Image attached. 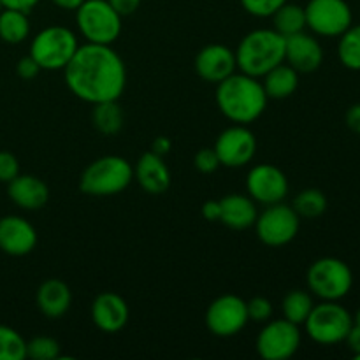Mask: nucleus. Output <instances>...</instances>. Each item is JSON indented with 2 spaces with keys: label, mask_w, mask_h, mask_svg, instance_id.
<instances>
[{
  "label": "nucleus",
  "mask_w": 360,
  "mask_h": 360,
  "mask_svg": "<svg viewBox=\"0 0 360 360\" xmlns=\"http://www.w3.org/2000/svg\"><path fill=\"white\" fill-rule=\"evenodd\" d=\"M63 72L67 88L90 104L118 101L127 84L125 62L108 44H79Z\"/></svg>",
  "instance_id": "obj_1"
},
{
  "label": "nucleus",
  "mask_w": 360,
  "mask_h": 360,
  "mask_svg": "<svg viewBox=\"0 0 360 360\" xmlns=\"http://www.w3.org/2000/svg\"><path fill=\"white\" fill-rule=\"evenodd\" d=\"M217 105L221 115L238 125H250L262 116L267 95L259 77L234 72L217 84Z\"/></svg>",
  "instance_id": "obj_2"
},
{
  "label": "nucleus",
  "mask_w": 360,
  "mask_h": 360,
  "mask_svg": "<svg viewBox=\"0 0 360 360\" xmlns=\"http://www.w3.org/2000/svg\"><path fill=\"white\" fill-rule=\"evenodd\" d=\"M285 62V37L274 28H259L246 34L236 49V63L241 72L262 77Z\"/></svg>",
  "instance_id": "obj_3"
},
{
  "label": "nucleus",
  "mask_w": 360,
  "mask_h": 360,
  "mask_svg": "<svg viewBox=\"0 0 360 360\" xmlns=\"http://www.w3.org/2000/svg\"><path fill=\"white\" fill-rule=\"evenodd\" d=\"M134 179V167L127 158L108 155L91 162L79 178L81 192L94 197L122 193Z\"/></svg>",
  "instance_id": "obj_4"
},
{
  "label": "nucleus",
  "mask_w": 360,
  "mask_h": 360,
  "mask_svg": "<svg viewBox=\"0 0 360 360\" xmlns=\"http://www.w3.org/2000/svg\"><path fill=\"white\" fill-rule=\"evenodd\" d=\"M79 48L76 34L62 25L46 27L32 39L30 56L42 70H62Z\"/></svg>",
  "instance_id": "obj_5"
},
{
  "label": "nucleus",
  "mask_w": 360,
  "mask_h": 360,
  "mask_svg": "<svg viewBox=\"0 0 360 360\" xmlns=\"http://www.w3.org/2000/svg\"><path fill=\"white\" fill-rule=\"evenodd\" d=\"M76 25L91 44L111 46L122 34V16L108 0H84L76 9Z\"/></svg>",
  "instance_id": "obj_6"
},
{
  "label": "nucleus",
  "mask_w": 360,
  "mask_h": 360,
  "mask_svg": "<svg viewBox=\"0 0 360 360\" xmlns=\"http://www.w3.org/2000/svg\"><path fill=\"white\" fill-rule=\"evenodd\" d=\"M308 287L322 301H341L354 287V274L347 262L336 257H322L309 266Z\"/></svg>",
  "instance_id": "obj_7"
},
{
  "label": "nucleus",
  "mask_w": 360,
  "mask_h": 360,
  "mask_svg": "<svg viewBox=\"0 0 360 360\" xmlns=\"http://www.w3.org/2000/svg\"><path fill=\"white\" fill-rule=\"evenodd\" d=\"M306 333L319 345H338L347 340L354 327V316L340 301H322L313 306L304 322Z\"/></svg>",
  "instance_id": "obj_8"
},
{
  "label": "nucleus",
  "mask_w": 360,
  "mask_h": 360,
  "mask_svg": "<svg viewBox=\"0 0 360 360\" xmlns=\"http://www.w3.org/2000/svg\"><path fill=\"white\" fill-rule=\"evenodd\" d=\"M257 238L271 248H280L288 245L299 234L301 227V218L295 213L294 207L285 202L271 204L260 214H257L255 220Z\"/></svg>",
  "instance_id": "obj_9"
},
{
  "label": "nucleus",
  "mask_w": 360,
  "mask_h": 360,
  "mask_svg": "<svg viewBox=\"0 0 360 360\" xmlns=\"http://www.w3.org/2000/svg\"><path fill=\"white\" fill-rule=\"evenodd\" d=\"M304 13L306 27L322 37H340L354 20L347 0H309Z\"/></svg>",
  "instance_id": "obj_10"
},
{
  "label": "nucleus",
  "mask_w": 360,
  "mask_h": 360,
  "mask_svg": "<svg viewBox=\"0 0 360 360\" xmlns=\"http://www.w3.org/2000/svg\"><path fill=\"white\" fill-rule=\"evenodd\" d=\"M255 347L264 360H287L301 347V330L287 319L269 320L257 336Z\"/></svg>",
  "instance_id": "obj_11"
},
{
  "label": "nucleus",
  "mask_w": 360,
  "mask_h": 360,
  "mask_svg": "<svg viewBox=\"0 0 360 360\" xmlns=\"http://www.w3.org/2000/svg\"><path fill=\"white\" fill-rule=\"evenodd\" d=\"M246 301L239 295L227 294L214 299L206 311V326L214 336L232 338L241 333L248 323Z\"/></svg>",
  "instance_id": "obj_12"
},
{
  "label": "nucleus",
  "mask_w": 360,
  "mask_h": 360,
  "mask_svg": "<svg viewBox=\"0 0 360 360\" xmlns=\"http://www.w3.org/2000/svg\"><path fill=\"white\" fill-rule=\"evenodd\" d=\"M213 148L221 165L231 169L245 167L255 157L257 139L248 127L234 123L217 137Z\"/></svg>",
  "instance_id": "obj_13"
},
{
  "label": "nucleus",
  "mask_w": 360,
  "mask_h": 360,
  "mask_svg": "<svg viewBox=\"0 0 360 360\" xmlns=\"http://www.w3.org/2000/svg\"><path fill=\"white\" fill-rule=\"evenodd\" d=\"M246 190L255 202L271 206L283 202L288 195V179L281 169L273 164H259L246 176Z\"/></svg>",
  "instance_id": "obj_14"
},
{
  "label": "nucleus",
  "mask_w": 360,
  "mask_h": 360,
  "mask_svg": "<svg viewBox=\"0 0 360 360\" xmlns=\"http://www.w3.org/2000/svg\"><path fill=\"white\" fill-rule=\"evenodd\" d=\"M37 245L34 225L23 217L7 214L0 218V250L11 257L28 255Z\"/></svg>",
  "instance_id": "obj_15"
},
{
  "label": "nucleus",
  "mask_w": 360,
  "mask_h": 360,
  "mask_svg": "<svg viewBox=\"0 0 360 360\" xmlns=\"http://www.w3.org/2000/svg\"><path fill=\"white\" fill-rule=\"evenodd\" d=\"M236 53L224 44H207L197 53L195 70L200 79L218 84L236 72Z\"/></svg>",
  "instance_id": "obj_16"
},
{
  "label": "nucleus",
  "mask_w": 360,
  "mask_h": 360,
  "mask_svg": "<svg viewBox=\"0 0 360 360\" xmlns=\"http://www.w3.org/2000/svg\"><path fill=\"white\" fill-rule=\"evenodd\" d=\"M323 62V49L316 37L299 32L285 37V63L294 67L297 72H315Z\"/></svg>",
  "instance_id": "obj_17"
},
{
  "label": "nucleus",
  "mask_w": 360,
  "mask_h": 360,
  "mask_svg": "<svg viewBox=\"0 0 360 360\" xmlns=\"http://www.w3.org/2000/svg\"><path fill=\"white\" fill-rule=\"evenodd\" d=\"M129 304L115 292H104L91 302V320L102 333H120L129 322Z\"/></svg>",
  "instance_id": "obj_18"
},
{
  "label": "nucleus",
  "mask_w": 360,
  "mask_h": 360,
  "mask_svg": "<svg viewBox=\"0 0 360 360\" xmlns=\"http://www.w3.org/2000/svg\"><path fill=\"white\" fill-rule=\"evenodd\" d=\"M7 195L25 211H37L48 204L49 190L42 179L32 174H18L7 183Z\"/></svg>",
  "instance_id": "obj_19"
},
{
  "label": "nucleus",
  "mask_w": 360,
  "mask_h": 360,
  "mask_svg": "<svg viewBox=\"0 0 360 360\" xmlns=\"http://www.w3.org/2000/svg\"><path fill=\"white\" fill-rule=\"evenodd\" d=\"M134 178H137L141 188L151 195H160L171 186V171L164 164V158L151 150L139 158L134 167Z\"/></svg>",
  "instance_id": "obj_20"
},
{
  "label": "nucleus",
  "mask_w": 360,
  "mask_h": 360,
  "mask_svg": "<svg viewBox=\"0 0 360 360\" xmlns=\"http://www.w3.org/2000/svg\"><path fill=\"white\" fill-rule=\"evenodd\" d=\"M220 204V220L224 225L234 231H245L253 227L257 220V206L255 200L250 195L241 193H231L218 200Z\"/></svg>",
  "instance_id": "obj_21"
},
{
  "label": "nucleus",
  "mask_w": 360,
  "mask_h": 360,
  "mask_svg": "<svg viewBox=\"0 0 360 360\" xmlns=\"http://www.w3.org/2000/svg\"><path fill=\"white\" fill-rule=\"evenodd\" d=\"M35 301H37V308L41 309L42 315L48 319H60L69 311L72 294L65 281L53 278V280H46L39 287Z\"/></svg>",
  "instance_id": "obj_22"
},
{
  "label": "nucleus",
  "mask_w": 360,
  "mask_h": 360,
  "mask_svg": "<svg viewBox=\"0 0 360 360\" xmlns=\"http://www.w3.org/2000/svg\"><path fill=\"white\" fill-rule=\"evenodd\" d=\"M262 86L266 90L267 98H276V101H283V98L292 97L299 86V72L290 67L288 63H280V65L273 67L269 72L262 76Z\"/></svg>",
  "instance_id": "obj_23"
},
{
  "label": "nucleus",
  "mask_w": 360,
  "mask_h": 360,
  "mask_svg": "<svg viewBox=\"0 0 360 360\" xmlns=\"http://www.w3.org/2000/svg\"><path fill=\"white\" fill-rule=\"evenodd\" d=\"M28 13L16 9L0 11V39L7 44H20L30 35V21Z\"/></svg>",
  "instance_id": "obj_24"
},
{
  "label": "nucleus",
  "mask_w": 360,
  "mask_h": 360,
  "mask_svg": "<svg viewBox=\"0 0 360 360\" xmlns=\"http://www.w3.org/2000/svg\"><path fill=\"white\" fill-rule=\"evenodd\" d=\"M271 18H273V28L283 37H290L306 30L304 7L297 4L285 2L280 9L274 11Z\"/></svg>",
  "instance_id": "obj_25"
},
{
  "label": "nucleus",
  "mask_w": 360,
  "mask_h": 360,
  "mask_svg": "<svg viewBox=\"0 0 360 360\" xmlns=\"http://www.w3.org/2000/svg\"><path fill=\"white\" fill-rule=\"evenodd\" d=\"M91 122L102 136H116L123 129V111L118 105V101H105L94 104Z\"/></svg>",
  "instance_id": "obj_26"
},
{
  "label": "nucleus",
  "mask_w": 360,
  "mask_h": 360,
  "mask_svg": "<svg viewBox=\"0 0 360 360\" xmlns=\"http://www.w3.org/2000/svg\"><path fill=\"white\" fill-rule=\"evenodd\" d=\"M313 302L311 295L304 290H292L285 295L283 302H281V309H283V319H287L288 322L295 323V326H301L306 322V319L311 313Z\"/></svg>",
  "instance_id": "obj_27"
},
{
  "label": "nucleus",
  "mask_w": 360,
  "mask_h": 360,
  "mask_svg": "<svg viewBox=\"0 0 360 360\" xmlns=\"http://www.w3.org/2000/svg\"><path fill=\"white\" fill-rule=\"evenodd\" d=\"M295 213L299 214V218H319L326 213L327 210V197L322 190L319 188H306L302 192H299L295 195L294 202H292Z\"/></svg>",
  "instance_id": "obj_28"
},
{
  "label": "nucleus",
  "mask_w": 360,
  "mask_h": 360,
  "mask_svg": "<svg viewBox=\"0 0 360 360\" xmlns=\"http://www.w3.org/2000/svg\"><path fill=\"white\" fill-rule=\"evenodd\" d=\"M338 56L350 70H360V25H352L340 35Z\"/></svg>",
  "instance_id": "obj_29"
},
{
  "label": "nucleus",
  "mask_w": 360,
  "mask_h": 360,
  "mask_svg": "<svg viewBox=\"0 0 360 360\" xmlns=\"http://www.w3.org/2000/svg\"><path fill=\"white\" fill-rule=\"evenodd\" d=\"M27 359V341L9 326H0V360Z\"/></svg>",
  "instance_id": "obj_30"
},
{
  "label": "nucleus",
  "mask_w": 360,
  "mask_h": 360,
  "mask_svg": "<svg viewBox=\"0 0 360 360\" xmlns=\"http://www.w3.org/2000/svg\"><path fill=\"white\" fill-rule=\"evenodd\" d=\"M27 357L32 360H56L60 357L58 341L48 336H37L27 341Z\"/></svg>",
  "instance_id": "obj_31"
},
{
  "label": "nucleus",
  "mask_w": 360,
  "mask_h": 360,
  "mask_svg": "<svg viewBox=\"0 0 360 360\" xmlns=\"http://www.w3.org/2000/svg\"><path fill=\"white\" fill-rule=\"evenodd\" d=\"M288 0H241L243 9L257 18H271Z\"/></svg>",
  "instance_id": "obj_32"
},
{
  "label": "nucleus",
  "mask_w": 360,
  "mask_h": 360,
  "mask_svg": "<svg viewBox=\"0 0 360 360\" xmlns=\"http://www.w3.org/2000/svg\"><path fill=\"white\" fill-rule=\"evenodd\" d=\"M246 309H248V319L253 322L266 323L269 322L273 316V304L267 297H253L246 302Z\"/></svg>",
  "instance_id": "obj_33"
},
{
  "label": "nucleus",
  "mask_w": 360,
  "mask_h": 360,
  "mask_svg": "<svg viewBox=\"0 0 360 360\" xmlns=\"http://www.w3.org/2000/svg\"><path fill=\"white\" fill-rule=\"evenodd\" d=\"M193 165H195L197 171L202 172V174H211V172L217 171L221 164L214 148H200L195 153V157H193Z\"/></svg>",
  "instance_id": "obj_34"
},
{
  "label": "nucleus",
  "mask_w": 360,
  "mask_h": 360,
  "mask_svg": "<svg viewBox=\"0 0 360 360\" xmlns=\"http://www.w3.org/2000/svg\"><path fill=\"white\" fill-rule=\"evenodd\" d=\"M20 174V162L9 151H0V181L9 183Z\"/></svg>",
  "instance_id": "obj_35"
},
{
  "label": "nucleus",
  "mask_w": 360,
  "mask_h": 360,
  "mask_svg": "<svg viewBox=\"0 0 360 360\" xmlns=\"http://www.w3.org/2000/svg\"><path fill=\"white\" fill-rule=\"evenodd\" d=\"M41 67H39V63L35 62L34 58H32L30 55L28 56H23V58L18 62L16 65V74L20 76V79L23 81H32L37 77V74L41 72Z\"/></svg>",
  "instance_id": "obj_36"
},
{
  "label": "nucleus",
  "mask_w": 360,
  "mask_h": 360,
  "mask_svg": "<svg viewBox=\"0 0 360 360\" xmlns=\"http://www.w3.org/2000/svg\"><path fill=\"white\" fill-rule=\"evenodd\" d=\"M108 2L122 18L134 14L141 6V0H108Z\"/></svg>",
  "instance_id": "obj_37"
},
{
  "label": "nucleus",
  "mask_w": 360,
  "mask_h": 360,
  "mask_svg": "<svg viewBox=\"0 0 360 360\" xmlns=\"http://www.w3.org/2000/svg\"><path fill=\"white\" fill-rule=\"evenodd\" d=\"M0 2H2V7H6V9H16L23 11V13H30L41 0H0Z\"/></svg>",
  "instance_id": "obj_38"
},
{
  "label": "nucleus",
  "mask_w": 360,
  "mask_h": 360,
  "mask_svg": "<svg viewBox=\"0 0 360 360\" xmlns=\"http://www.w3.org/2000/svg\"><path fill=\"white\" fill-rule=\"evenodd\" d=\"M345 341H347L348 348L352 350L354 357L360 360V326L354 323V327L350 329V333H348L347 340H345Z\"/></svg>",
  "instance_id": "obj_39"
},
{
  "label": "nucleus",
  "mask_w": 360,
  "mask_h": 360,
  "mask_svg": "<svg viewBox=\"0 0 360 360\" xmlns=\"http://www.w3.org/2000/svg\"><path fill=\"white\" fill-rule=\"evenodd\" d=\"M347 125L352 132L360 136V102L352 105L347 111Z\"/></svg>",
  "instance_id": "obj_40"
},
{
  "label": "nucleus",
  "mask_w": 360,
  "mask_h": 360,
  "mask_svg": "<svg viewBox=\"0 0 360 360\" xmlns=\"http://www.w3.org/2000/svg\"><path fill=\"white\" fill-rule=\"evenodd\" d=\"M200 213L207 221H218L220 220V204H218V200H206L202 204Z\"/></svg>",
  "instance_id": "obj_41"
},
{
  "label": "nucleus",
  "mask_w": 360,
  "mask_h": 360,
  "mask_svg": "<svg viewBox=\"0 0 360 360\" xmlns=\"http://www.w3.org/2000/svg\"><path fill=\"white\" fill-rule=\"evenodd\" d=\"M171 146H172L171 139H167V137H164V136H158L157 139L151 143V151L157 155H160V157H164V155H167L169 151H171Z\"/></svg>",
  "instance_id": "obj_42"
},
{
  "label": "nucleus",
  "mask_w": 360,
  "mask_h": 360,
  "mask_svg": "<svg viewBox=\"0 0 360 360\" xmlns=\"http://www.w3.org/2000/svg\"><path fill=\"white\" fill-rule=\"evenodd\" d=\"M53 4H55L56 7H60V9H65V11H76L77 7L81 6V4L84 2V0H51Z\"/></svg>",
  "instance_id": "obj_43"
},
{
  "label": "nucleus",
  "mask_w": 360,
  "mask_h": 360,
  "mask_svg": "<svg viewBox=\"0 0 360 360\" xmlns=\"http://www.w3.org/2000/svg\"><path fill=\"white\" fill-rule=\"evenodd\" d=\"M354 323H357V326H360V308L357 309V313H355V316H354Z\"/></svg>",
  "instance_id": "obj_44"
},
{
  "label": "nucleus",
  "mask_w": 360,
  "mask_h": 360,
  "mask_svg": "<svg viewBox=\"0 0 360 360\" xmlns=\"http://www.w3.org/2000/svg\"><path fill=\"white\" fill-rule=\"evenodd\" d=\"M0 11H2V2H0Z\"/></svg>",
  "instance_id": "obj_45"
}]
</instances>
